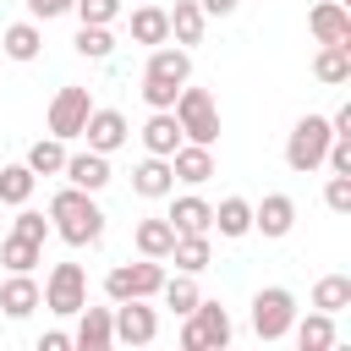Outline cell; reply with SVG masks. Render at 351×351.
Segmentation results:
<instances>
[{
	"label": "cell",
	"instance_id": "obj_1",
	"mask_svg": "<svg viewBox=\"0 0 351 351\" xmlns=\"http://www.w3.org/2000/svg\"><path fill=\"white\" fill-rule=\"evenodd\" d=\"M49 230L66 241V247H93L104 236V208L93 203V192L82 186H60L49 197Z\"/></svg>",
	"mask_w": 351,
	"mask_h": 351
},
{
	"label": "cell",
	"instance_id": "obj_2",
	"mask_svg": "<svg viewBox=\"0 0 351 351\" xmlns=\"http://www.w3.org/2000/svg\"><path fill=\"white\" fill-rule=\"evenodd\" d=\"M170 115H176V126H181V137H186V143L214 148V137H219V104H214V93H208V88H186V82H181V93H176V104H170Z\"/></svg>",
	"mask_w": 351,
	"mask_h": 351
},
{
	"label": "cell",
	"instance_id": "obj_3",
	"mask_svg": "<svg viewBox=\"0 0 351 351\" xmlns=\"http://www.w3.org/2000/svg\"><path fill=\"white\" fill-rule=\"evenodd\" d=\"M230 335H236L230 313H225L219 302H203V296H197V307H192L186 324H181V346H186V351H225Z\"/></svg>",
	"mask_w": 351,
	"mask_h": 351
},
{
	"label": "cell",
	"instance_id": "obj_4",
	"mask_svg": "<svg viewBox=\"0 0 351 351\" xmlns=\"http://www.w3.org/2000/svg\"><path fill=\"white\" fill-rule=\"evenodd\" d=\"M159 285H165V269H159V258L115 263V269L104 274V296H110V302H148V296H159Z\"/></svg>",
	"mask_w": 351,
	"mask_h": 351
},
{
	"label": "cell",
	"instance_id": "obj_5",
	"mask_svg": "<svg viewBox=\"0 0 351 351\" xmlns=\"http://www.w3.org/2000/svg\"><path fill=\"white\" fill-rule=\"evenodd\" d=\"M329 121L324 115H302L296 126H291V137H285V165L296 170V176H307V170H318L324 165V148H329Z\"/></svg>",
	"mask_w": 351,
	"mask_h": 351
},
{
	"label": "cell",
	"instance_id": "obj_6",
	"mask_svg": "<svg viewBox=\"0 0 351 351\" xmlns=\"http://www.w3.org/2000/svg\"><path fill=\"white\" fill-rule=\"evenodd\" d=\"M291 324H296V296L285 285H263L252 296V335L258 340H285Z\"/></svg>",
	"mask_w": 351,
	"mask_h": 351
},
{
	"label": "cell",
	"instance_id": "obj_7",
	"mask_svg": "<svg viewBox=\"0 0 351 351\" xmlns=\"http://www.w3.org/2000/svg\"><path fill=\"white\" fill-rule=\"evenodd\" d=\"M82 302H88V274H82V263H55L49 280H44V307H49L55 318H77Z\"/></svg>",
	"mask_w": 351,
	"mask_h": 351
},
{
	"label": "cell",
	"instance_id": "obj_8",
	"mask_svg": "<svg viewBox=\"0 0 351 351\" xmlns=\"http://www.w3.org/2000/svg\"><path fill=\"white\" fill-rule=\"evenodd\" d=\"M88 110H93V93L88 88H60L55 93V104H49V137H60V143H71V137H82V121H88Z\"/></svg>",
	"mask_w": 351,
	"mask_h": 351
},
{
	"label": "cell",
	"instance_id": "obj_9",
	"mask_svg": "<svg viewBox=\"0 0 351 351\" xmlns=\"http://www.w3.org/2000/svg\"><path fill=\"white\" fill-rule=\"evenodd\" d=\"M115 346H154L159 340V313L148 302H115Z\"/></svg>",
	"mask_w": 351,
	"mask_h": 351
},
{
	"label": "cell",
	"instance_id": "obj_10",
	"mask_svg": "<svg viewBox=\"0 0 351 351\" xmlns=\"http://www.w3.org/2000/svg\"><path fill=\"white\" fill-rule=\"evenodd\" d=\"M82 137H88V148L93 154H115L126 137H132V126H126V115L121 110H88V121H82Z\"/></svg>",
	"mask_w": 351,
	"mask_h": 351
},
{
	"label": "cell",
	"instance_id": "obj_11",
	"mask_svg": "<svg viewBox=\"0 0 351 351\" xmlns=\"http://www.w3.org/2000/svg\"><path fill=\"white\" fill-rule=\"evenodd\" d=\"M71 346H82V351H110L115 346V313L110 307H77V335H71Z\"/></svg>",
	"mask_w": 351,
	"mask_h": 351
},
{
	"label": "cell",
	"instance_id": "obj_12",
	"mask_svg": "<svg viewBox=\"0 0 351 351\" xmlns=\"http://www.w3.org/2000/svg\"><path fill=\"white\" fill-rule=\"evenodd\" d=\"M60 176H66V186H82V192H104L110 186V154H66V165H60Z\"/></svg>",
	"mask_w": 351,
	"mask_h": 351
},
{
	"label": "cell",
	"instance_id": "obj_13",
	"mask_svg": "<svg viewBox=\"0 0 351 351\" xmlns=\"http://www.w3.org/2000/svg\"><path fill=\"white\" fill-rule=\"evenodd\" d=\"M307 27H313L318 44H351V11H346V0H318L313 16H307Z\"/></svg>",
	"mask_w": 351,
	"mask_h": 351
},
{
	"label": "cell",
	"instance_id": "obj_14",
	"mask_svg": "<svg viewBox=\"0 0 351 351\" xmlns=\"http://www.w3.org/2000/svg\"><path fill=\"white\" fill-rule=\"evenodd\" d=\"M170 225H176V236H208L214 230V203L208 197H197V192H186V197H176L170 203V214H165Z\"/></svg>",
	"mask_w": 351,
	"mask_h": 351
},
{
	"label": "cell",
	"instance_id": "obj_15",
	"mask_svg": "<svg viewBox=\"0 0 351 351\" xmlns=\"http://www.w3.org/2000/svg\"><path fill=\"white\" fill-rule=\"evenodd\" d=\"M291 225H296V203H291L285 192H269L263 203H252V230H263L269 241L291 236Z\"/></svg>",
	"mask_w": 351,
	"mask_h": 351
},
{
	"label": "cell",
	"instance_id": "obj_16",
	"mask_svg": "<svg viewBox=\"0 0 351 351\" xmlns=\"http://www.w3.org/2000/svg\"><path fill=\"white\" fill-rule=\"evenodd\" d=\"M33 307H44V285H38L33 274L0 280V313H5V318H27Z\"/></svg>",
	"mask_w": 351,
	"mask_h": 351
},
{
	"label": "cell",
	"instance_id": "obj_17",
	"mask_svg": "<svg viewBox=\"0 0 351 351\" xmlns=\"http://www.w3.org/2000/svg\"><path fill=\"white\" fill-rule=\"evenodd\" d=\"M143 77H159V82H176V88H181V82L192 77V55H186L181 44H176V49H170V44H154V49H148Z\"/></svg>",
	"mask_w": 351,
	"mask_h": 351
},
{
	"label": "cell",
	"instance_id": "obj_18",
	"mask_svg": "<svg viewBox=\"0 0 351 351\" xmlns=\"http://www.w3.org/2000/svg\"><path fill=\"white\" fill-rule=\"evenodd\" d=\"M170 170H176V181H186V186H203V181L214 176V148H203V143H181V148L170 154Z\"/></svg>",
	"mask_w": 351,
	"mask_h": 351
},
{
	"label": "cell",
	"instance_id": "obj_19",
	"mask_svg": "<svg viewBox=\"0 0 351 351\" xmlns=\"http://www.w3.org/2000/svg\"><path fill=\"white\" fill-rule=\"evenodd\" d=\"M132 192H137V197H170V192H176V170H170V159L148 154V159L132 170Z\"/></svg>",
	"mask_w": 351,
	"mask_h": 351
},
{
	"label": "cell",
	"instance_id": "obj_20",
	"mask_svg": "<svg viewBox=\"0 0 351 351\" xmlns=\"http://www.w3.org/2000/svg\"><path fill=\"white\" fill-rule=\"evenodd\" d=\"M165 16H170V38H176L181 49L203 44V27H208V16H203V5H197V0H176Z\"/></svg>",
	"mask_w": 351,
	"mask_h": 351
},
{
	"label": "cell",
	"instance_id": "obj_21",
	"mask_svg": "<svg viewBox=\"0 0 351 351\" xmlns=\"http://www.w3.org/2000/svg\"><path fill=\"white\" fill-rule=\"evenodd\" d=\"M38 49H44V33H38L33 16H27V22H11V27L0 33V55H5V60H22V66H27V60H38Z\"/></svg>",
	"mask_w": 351,
	"mask_h": 351
},
{
	"label": "cell",
	"instance_id": "obj_22",
	"mask_svg": "<svg viewBox=\"0 0 351 351\" xmlns=\"http://www.w3.org/2000/svg\"><path fill=\"white\" fill-rule=\"evenodd\" d=\"M181 143H186V137H181V126H176V115H170V110H154V115L143 121V148H148V154L170 159Z\"/></svg>",
	"mask_w": 351,
	"mask_h": 351
},
{
	"label": "cell",
	"instance_id": "obj_23",
	"mask_svg": "<svg viewBox=\"0 0 351 351\" xmlns=\"http://www.w3.org/2000/svg\"><path fill=\"white\" fill-rule=\"evenodd\" d=\"M132 44H170V16H165V5H137L132 11Z\"/></svg>",
	"mask_w": 351,
	"mask_h": 351
},
{
	"label": "cell",
	"instance_id": "obj_24",
	"mask_svg": "<svg viewBox=\"0 0 351 351\" xmlns=\"http://www.w3.org/2000/svg\"><path fill=\"white\" fill-rule=\"evenodd\" d=\"M313 77H318V82H329V88H340V82H351V44H318V60H313Z\"/></svg>",
	"mask_w": 351,
	"mask_h": 351
},
{
	"label": "cell",
	"instance_id": "obj_25",
	"mask_svg": "<svg viewBox=\"0 0 351 351\" xmlns=\"http://www.w3.org/2000/svg\"><path fill=\"white\" fill-rule=\"evenodd\" d=\"M214 230H219L225 241H241V236L252 230V203H247V197H219V208H214Z\"/></svg>",
	"mask_w": 351,
	"mask_h": 351
},
{
	"label": "cell",
	"instance_id": "obj_26",
	"mask_svg": "<svg viewBox=\"0 0 351 351\" xmlns=\"http://www.w3.org/2000/svg\"><path fill=\"white\" fill-rule=\"evenodd\" d=\"M291 335H296L302 351H329V346H335V313H318V307H313L302 324H291Z\"/></svg>",
	"mask_w": 351,
	"mask_h": 351
},
{
	"label": "cell",
	"instance_id": "obj_27",
	"mask_svg": "<svg viewBox=\"0 0 351 351\" xmlns=\"http://www.w3.org/2000/svg\"><path fill=\"white\" fill-rule=\"evenodd\" d=\"M170 247H176V225L170 219H137V252L143 258H170Z\"/></svg>",
	"mask_w": 351,
	"mask_h": 351
},
{
	"label": "cell",
	"instance_id": "obj_28",
	"mask_svg": "<svg viewBox=\"0 0 351 351\" xmlns=\"http://www.w3.org/2000/svg\"><path fill=\"white\" fill-rule=\"evenodd\" d=\"M0 263H5L11 274H33V269L44 263V247L27 241V236H5V241H0Z\"/></svg>",
	"mask_w": 351,
	"mask_h": 351
},
{
	"label": "cell",
	"instance_id": "obj_29",
	"mask_svg": "<svg viewBox=\"0 0 351 351\" xmlns=\"http://www.w3.org/2000/svg\"><path fill=\"white\" fill-rule=\"evenodd\" d=\"M170 258H176V269H181V274H203V269L214 263V247H208V236H176Z\"/></svg>",
	"mask_w": 351,
	"mask_h": 351
},
{
	"label": "cell",
	"instance_id": "obj_30",
	"mask_svg": "<svg viewBox=\"0 0 351 351\" xmlns=\"http://www.w3.org/2000/svg\"><path fill=\"white\" fill-rule=\"evenodd\" d=\"M33 186H38V176H33L27 165H5V170H0V203H5V208H22V203L33 197Z\"/></svg>",
	"mask_w": 351,
	"mask_h": 351
},
{
	"label": "cell",
	"instance_id": "obj_31",
	"mask_svg": "<svg viewBox=\"0 0 351 351\" xmlns=\"http://www.w3.org/2000/svg\"><path fill=\"white\" fill-rule=\"evenodd\" d=\"M33 176H60V165H66V143L60 137H38L33 148H27V159H22Z\"/></svg>",
	"mask_w": 351,
	"mask_h": 351
},
{
	"label": "cell",
	"instance_id": "obj_32",
	"mask_svg": "<svg viewBox=\"0 0 351 351\" xmlns=\"http://www.w3.org/2000/svg\"><path fill=\"white\" fill-rule=\"evenodd\" d=\"M313 307H318V313L351 307V274H324V280L313 285Z\"/></svg>",
	"mask_w": 351,
	"mask_h": 351
},
{
	"label": "cell",
	"instance_id": "obj_33",
	"mask_svg": "<svg viewBox=\"0 0 351 351\" xmlns=\"http://www.w3.org/2000/svg\"><path fill=\"white\" fill-rule=\"evenodd\" d=\"M159 296H165V307H170L176 318H186V313L197 307V296H203V291H197V280H192V274H176V280H165V285H159Z\"/></svg>",
	"mask_w": 351,
	"mask_h": 351
},
{
	"label": "cell",
	"instance_id": "obj_34",
	"mask_svg": "<svg viewBox=\"0 0 351 351\" xmlns=\"http://www.w3.org/2000/svg\"><path fill=\"white\" fill-rule=\"evenodd\" d=\"M110 49H115L110 27H88V22H82V33H77V55H88V60H104Z\"/></svg>",
	"mask_w": 351,
	"mask_h": 351
},
{
	"label": "cell",
	"instance_id": "obj_35",
	"mask_svg": "<svg viewBox=\"0 0 351 351\" xmlns=\"http://www.w3.org/2000/svg\"><path fill=\"white\" fill-rule=\"evenodd\" d=\"M71 11H77V16L88 22V27H110V22L121 16V0H77Z\"/></svg>",
	"mask_w": 351,
	"mask_h": 351
},
{
	"label": "cell",
	"instance_id": "obj_36",
	"mask_svg": "<svg viewBox=\"0 0 351 351\" xmlns=\"http://www.w3.org/2000/svg\"><path fill=\"white\" fill-rule=\"evenodd\" d=\"M11 236H27V241H38V247H44V236H49V219H44V214H33V208L22 203V214L11 219Z\"/></svg>",
	"mask_w": 351,
	"mask_h": 351
},
{
	"label": "cell",
	"instance_id": "obj_37",
	"mask_svg": "<svg viewBox=\"0 0 351 351\" xmlns=\"http://www.w3.org/2000/svg\"><path fill=\"white\" fill-rule=\"evenodd\" d=\"M176 82H159V77H143V99H148V110H170L176 104Z\"/></svg>",
	"mask_w": 351,
	"mask_h": 351
},
{
	"label": "cell",
	"instance_id": "obj_38",
	"mask_svg": "<svg viewBox=\"0 0 351 351\" xmlns=\"http://www.w3.org/2000/svg\"><path fill=\"white\" fill-rule=\"evenodd\" d=\"M324 203H329L335 214H351V176H329V186H324Z\"/></svg>",
	"mask_w": 351,
	"mask_h": 351
},
{
	"label": "cell",
	"instance_id": "obj_39",
	"mask_svg": "<svg viewBox=\"0 0 351 351\" xmlns=\"http://www.w3.org/2000/svg\"><path fill=\"white\" fill-rule=\"evenodd\" d=\"M77 0H27V16L33 22H55V16H66Z\"/></svg>",
	"mask_w": 351,
	"mask_h": 351
},
{
	"label": "cell",
	"instance_id": "obj_40",
	"mask_svg": "<svg viewBox=\"0 0 351 351\" xmlns=\"http://www.w3.org/2000/svg\"><path fill=\"white\" fill-rule=\"evenodd\" d=\"M329 132H335V137H351V104H340V110L329 115Z\"/></svg>",
	"mask_w": 351,
	"mask_h": 351
},
{
	"label": "cell",
	"instance_id": "obj_41",
	"mask_svg": "<svg viewBox=\"0 0 351 351\" xmlns=\"http://www.w3.org/2000/svg\"><path fill=\"white\" fill-rule=\"evenodd\" d=\"M71 346V335L66 329H49V335H38V351H66Z\"/></svg>",
	"mask_w": 351,
	"mask_h": 351
},
{
	"label": "cell",
	"instance_id": "obj_42",
	"mask_svg": "<svg viewBox=\"0 0 351 351\" xmlns=\"http://www.w3.org/2000/svg\"><path fill=\"white\" fill-rule=\"evenodd\" d=\"M197 5H203V16H230L241 0H197Z\"/></svg>",
	"mask_w": 351,
	"mask_h": 351
}]
</instances>
